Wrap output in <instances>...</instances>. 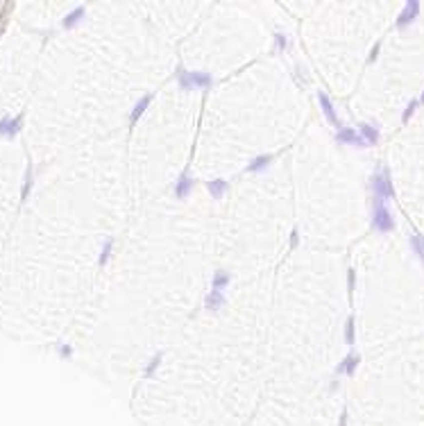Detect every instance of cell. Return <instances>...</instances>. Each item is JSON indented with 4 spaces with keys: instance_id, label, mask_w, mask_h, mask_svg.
<instances>
[{
    "instance_id": "6da1fadb",
    "label": "cell",
    "mask_w": 424,
    "mask_h": 426,
    "mask_svg": "<svg viewBox=\"0 0 424 426\" xmlns=\"http://www.w3.org/2000/svg\"><path fill=\"white\" fill-rule=\"evenodd\" d=\"M177 82L182 88L191 91V88H209L213 84V77L209 73H200V70H177Z\"/></svg>"
},
{
    "instance_id": "7a4b0ae2",
    "label": "cell",
    "mask_w": 424,
    "mask_h": 426,
    "mask_svg": "<svg viewBox=\"0 0 424 426\" xmlns=\"http://www.w3.org/2000/svg\"><path fill=\"white\" fill-rule=\"evenodd\" d=\"M375 227L379 231H390L395 227V220H393V216L388 213V209H386L384 204H377L375 206Z\"/></svg>"
},
{
    "instance_id": "3957f363",
    "label": "cell",
    "mask_w": 424,
    "mask_h": 426,
    "mask_svg": "<svg viewBox=\"0 0 424 426\" xmlns=\"http://www.w3.org/2000/svg\"><path fill=\"white\" fill-rule=\"evenodd\" d=\"M191 191H193V179L188 177V170H184L182 177L175 181V197L184 200V197H188V193Z\"/></svg>"
},
{
    "instance_id": "277c9868",
    "label": "cell",
    "mask_w": 424,
    "mask_h": 426,
    "mask_svg": "<svg viewBox=\"0 0 424 426\" xmlns=\"http://www.w3.org/2000/svg\"><path fill=\"white\" fill-rule=\"evenodd\" d=\"M204 306H207L209 311H220L222 306H225V293H220V290H211V293L204 297Z\"/></svg>"
},
{
    "instance_id": "5b68a950",
    "label": "cell",
    "mask_w": 424,
    "mask_h": 426,
    "mask_svg": "<svg viewBox=\"0 0 424 426\" xmlns=\"http://www.w3.org/2000/svg\"><path fill=\"white\" fill-rule=\"evenodd\" d=\"M150 102H152V95H150V93H148V95H143V98L138 100V102L132 107V111H129V123L136 125V120L145 113V109H148V104H150Z\"/></svg>"
},
{
    "instance_id": "8992f818",
    "label": "cell",
    "mask_w": 424,
    "mask_h": 426,
    "mask_svg": "<svg viewBox=\"0 0 424 426\" xmlns=\"http://www.w3.org/2000/svg\"><path fill=\"white\" fill-rule=\"evenodd\" d=\"M318 102H320V107H322V111H325L327 120H329L331 125H336V127H341L338 118H336V111H334V104H331V100L327 98L325 93H318Z\"/></svg>"
},
{
    "instance_id": "52a82bcc",
    "label": "cell",
    "mask_w": 424,
    "mask_h": 426,
    "mask_svg": "<svg viewBox=\"0 0 424 426\" xmlns=\"http://www.w3.org/2000/svg\"><path fill=\"white\" fill-rule=\"evenodd\" d=\"M338 141L350 143V145H365V141L361 138V134H356L354 129H350V127L338 129Z\"/></svg>"
},
{
    "instance_id": "ba28073f",
    "label": "cell",
    "mask_w": 424,
    "mask_h": 426,
    "mask_svg": "<svg viewBox=\"0 0 424 426\" xmlns=\"http://www.w3.org/2000/svg\"><path fill=\"white\" fill-rule=\"evenodd\" d=\"M418 9H420L418 2H406L404 11H402L400 18H397V25H400V27H404L406 23H411V20H413L415 16H418Z\"/></svg>"
},
{
    "instance_id": "9c48e42d",
    "label": "cell",
    "mask_w": 424,
    "mask_h": 426,
    "mask_svg": "<svg viewBox=\"0 0 424 426\" xmlns=\"http://www.w3.org/2000/svg\"><path fill=\"white\" fill-rule=\"evenodd\" d=\"M207 191L211 193V197H216L218 200V197H222L225 193H227V181L225 179H211L207 184Z\"/></svg>"
},
{
    "instance_id": "30bf717a",
    "label": "cell",
    "mask_w": 424,
    "mask_h": 426,
    "mask_svg": "<svg viewBox=\"0 0 424 426\" xmlns=\"http://www.w3.org/2000/svg\"><path fill=\"white\" fill-rule=\"evenodd\" d=\"M229 281H232V277H229V272H225V270H220V272H216L213 275V284H211V290H225L229 288Z\"/></svg>"
},
{
    "instance_id": "8fae6325",
    "label": "cell",
    "mask_w": 424,
    "mask_h": 426,
    "mask_svg": "<svg viewBox=\"0 0 424 426\" xmlns=\"http://www.w3.org/2000/svg\"><path fill=\"white\" fill-rule=\"evenodd\" d=\"M270 161H272L270 154H261V157H257L254 161L250 163V166H247V172H259V170H263V168L270 166Z\"/></svg>"
},
{
    "instance_id": "7c38bea8",
    "label": "cell",
    "mask_w": 424,
    "mask_h": 426,
    "mask_svg": "<svg viewBox=\"0 0 424 426\" xmlns=\"http://www.w3.org/2000/svg\"><path fill=\"white\" fill-rule=\"evenodd\" d=\"M82 18H84V7H77V9H73L64 18V27H73V25H77Z\"/></svg>"
},
{
    "instance_id": "4fadbf2b",
    "label": "cell",
    "mask_w": 424,
    "mask_h": 426,
    "mask_svg": "<svg viewBox=\"0 0 424 426\" xmlns=\"http://www.w3.org/2000/svg\"><path fill=\"white\" fill-rule=\"evenodd\" d=\"M361 138H363L365 143H377L379 141V132H377L375 127H370V125H363V127H361Z\"/></svg>"
},
{
    "instance_id": "5bb4252c",
    "label": "cell",
    "mask_w": 424,
    "mask_h": 426,
    "mask_svg": "<svg viewBox=\"0 0 424 426\" xmlns=\"http://www.w3.org/2000/svg\"><path fill=\"white\" fill-rule=\"evenodd\" d=\"M111 250H114V240L107 238V243H104L102 252H100V256H98V263H100V265H107V263H109V256H111Z\"/></svg>"
},
{
    "instance_id": "9a60e30c",
    "label": "cell",
    "mask_w": 424,
    "mask_h": 426,
    "mask_svg": "<svg viewBox=\"0 0 424 426\" xmlns=\"http://www.w3.org/2000/svg\"><path fill=\"white\" fill-rule=\"evenodd\" d=\"M356 365H359V356H350L345 361V365H341V368H338V372H345V374H354V370H356Z\"/></svg>"
},
{
    "instance_id": "2e32d148",
    "label": "cell",
    "mask_w": 424,
    "mask_h": 426,
    "mask_svg": "<svg viewBox=\"0 0 424 426\" xmlns=\"http://www.w3.org/2000/svg\"><path fill=\"white\" fill-rule=\"evenodd\" d=\"M161 365V354H157V356H152L150 358V363H148V368H145V377H152L154 374V370Z\"/></svg>"
},
{
    "instance_id": "e0dca14e",
    "label": "cell",
    "mask_w": 424,
    "mask_h": 426,
    "mask_svg": "<svg viewBox=\"0 0 424 426\" xmlns=\"http://www.w3.org/2000/svg\"><path fill=\"white\" fill-rule=\"evenodd\" d=\"M413 247L418 250V254L424 259V240H422V236H413Z\"/></svg>"
},
{
    "instance_id": "ac0fdd59",
    "label": "cell",
    "mask_w": 424,
    "mask_h": 426,
    "mask_svg": "<svg viewBox=\"0 0 424 426\" xmlns=\"http://www.w3.org/2000/svg\"><path fill=\"white\" fill-rule=\"evenodd\" d=\"M345 340H347L350 345L354 343V322H352V320L347 322V327H345Z\"/></svg>"
},
{
    "instance_id": "d6986e66",
    "label": "cell",
    "mask_w": 424,
    "mask_h": 426,
    "mask_svg": "<svg viewBox=\"0 0 424 426\" xmlns=\"http://www.w3.org/2000/svg\"><path fill=\"white\" fill-rule=\"evenodd\" d=\"M275 41H277V48H288V39L284 34H277Z\"/></svg>"
},
{
    "instance_id": "ffe728a7",
    "label": "cell",
    "mask_w": 424,
    "mask_h": 426,
    "mask_svg": "<svg viewBox=\"0 0 424 426\" xmlns=\"http://www.w3.org/2000/svg\"><path fill=\"white\" fill-rule=\"evenodd\" d=\"M291 247H297V231H293L291 236Z\"/></svg>"
},
{
    "instance_id": "44dd1931",
    "label": "cell",
    "mask_w": 424,
    "mask_h": 426,
    "mask_svg": "<svg viewBox=\"0 0 424 426\" xmlns=\"http://www.w3.org/2000/svg\"><path fill=\"white\" fill-rule=\"evenodd\" d=\"M59 352H61V356H70V347H61Z\"/></svg>"
},
{
    "instance_id": "7402d4cb",
    "label": "cell",
    "mask_w": 424,
    "mask_h": 426,
    "mask_svg": "<svg viewBox=\"0 0 424 426\" xmlns=\"http://www.w3.org/2000/svg\"><path fill=\"white\" fill-rule=\"evenodd\" d=\"M341 426H347V415L343 413V417H341Z\"/></svg>"
}]
</instances>
